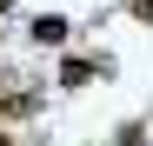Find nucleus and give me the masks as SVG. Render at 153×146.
Masks as SVG:
<instances>
[{
    "label": "nucleus",
    "instance_id": "nucleus-1",
    "mask_svg": "<svg viewBox=\"0 0 153 146\" xmlns=\"http://www.w3.org/2000/svg\"><path fill=\"white\" fill-rule=\"evenodd\" d=\"M67 33H73L67 13H33V20H27V40H33V46H67Z\"/></svg>",
    "mask_w": 153,
    "mask_h": 146
},
{
    "label": "nucleus",
    "instance_id": "nucleus-2",
    "mask_svg": "<svg viewBox=\"0 0 153 146\" xmlns=\"http://www.w3.org/2000/svg\"><path fill=\"white\" fill-rule=\"evenodd\" d=\"M93 73H107V60H87V53H73V60H60V86L73 93V86H87Z\"/></svg>",
    "mask_w": 153,
    "mask_h": 146
},
{
    "label": "nucleus",
    "instance_id": "nucleus-3",
    "mask_svg": "<svg viewBox=\"0 0 153 146\" xmlns=\"http://www.w3.org/2000/svg\"><path fill=\"white\" fill-rule=\"evenodd\" d=\"M40 106V93H0V119H27Z\"/></svg>",
    "mask_w": 153,
    "mask_h": 146
},
{
    "label": "nucleus",
    "instance_id": "nucleus-4",
    "mask_svg": "<svg viewBox=\"0 0 153 146\" xmlns=\"http://www.w3.org/2000/svg\"><path fill=\"white\" fill-rule=\"evenodd\" d=\"M126 7H133V20H146V27H153V0H126Z\"/></svg>",
    "mask_w": 153,
    "mask_h": 146
},
{
    "label": "nucleus",
    "instance_id": "nucleus-5",
    "mask_svg": "<svg viewBox=\"0 0 153 146\" xmlns=\"http://www.w3.org/2000/svg\"><path fill=\"white\" fill-rule=\"evenodd\" d=\"M0 13H13V0H0Z\"/></svg>",
    "mask_w": 153,
    "mask_h": 146
},
{
    "label": "nucleus",
    "instance_id": "nucleus-6",
    "mask_svg": "<svg viewBox=\"0 0 153 146\" xmlns=\"http://www.w3.org/2000/svg\"><path fill=\"white\" fill-rule=\"evenodd\" d=\"M0 146H13V139H7V133H0Z\"/></svg>",
    "mask_w": 153,
    "mask_h": 146
}]
</instances>
